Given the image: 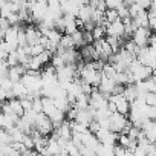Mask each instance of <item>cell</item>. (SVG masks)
Returning <instances> with one entry per match:
<instances>
[{"label":"cell","mask_w":156,"mask_h":156,"mask_svg":"<svg viewBox=\"0 0 156 156\" xmlns=\"http://www.w3.org/2000/svg\"><path fill=\"white\" fill-rule=\"evenodd\" d=\"M29 12L34 22L41 23L46 16H48V2L46 0H40V2H29Z\"/></svg>","instance_id":"cell-1"},{"label":"cell","mask_w":156,"mask_h":156,"mask_svg":"<svg viewBox=\"0 0 156 156\" xmlns=\"http://www.w3.org/2000/svg\"><path fill=\"white\" fill-rule=\"evenodd\" d=\"M35 130L40 132V133L44 135V136H49V135H52V132H54L55 129H54L52 121H51L44 113H38V115H37V119H35Z\"/></svg>","instance_id":"cell-2"},{"label":"cell","mask_w":156,"mask_h":156,"mask_svg":"<svg viewBox=\"0 0 156 156\" xmlns=\"http://www.w3.org/2000/svg\"><path fill=\"white\" fill-rule=\"evenodd\" d=\"M151 35H153V34L150 32L148 28H138V29L135 31L132 40L135 41V44H136L138 48H145V46H148V41H150V37H151Z\"/></svg>","instance_id":"cell-3"},{"label":"cell","mask_w":156,"mask_h":156,"mask_svg":"<svg viewBox=\"0 0 156 156\" xmlns=\"http://www.w3.org/2000/svg\"><path fill=\"white\" fill-rule=\"evenodd\" d=\"M127 122H129L127 116L122 115V113H119V112L110 115V130L115 132V133H118V135L122 133V130L127 126Z\"/></svg>","instance_id":"cell-4"},{"label":"cell","mask_w":156,"mask_h":156,"mask_svg":"<svg viewBox=\"0 0 156 156\" xmlns=\"http://www.w3.org/2000/svg\"><path fill=\"white\" fill-rule=\"evenodd\" d=\"M84 5H86L84 2H78V0H70V2H66V0H63V2H61V9H63V14H64V16L78 17V12H80V9H81Z\"/></svg>","instance_id":"cell-5"},{"label":"cell","mask_w":156,"mask_h":156,"mask_svg":"<svg viewBox=\"0 0 156 156\" xmlns=\"http://www.w3.org/2000/svg\"><path fill=\"white\" fill-rule=\"evenodd\" d=\"M109 101H112V103H115V104H116V109H118V112H119V113H122V115H129V113H130L132 104H130V101L124 97V94L112 95V97L109 98Z\"/></svg>","instance_id":"cell-6"},{"label":"cell","mask_w":156,"mask_h":156,"mask_svg":"<svg viewBox=\"0 0 156 156\" xmlns=\"http://www.w3.org/2000/svg\"><path fill=\"white\" fill-rule=\"evenodd\" d=\"M20 121V116H17L16 113H2L0 116V124H2L3 130L11 132L12 129L17 127V122Z\"/></svg>","instance_id":"cell-7"},{"label":"cell","mask_w":156,"mask_h":156,"mask_svg":"<svg viewBox=\"0 0 156 156\" xmlns=\"http://www.w3.org/2000/svg\"><path fill=\"white\" fill-rule=\"evenodd\" d=\"M94 46H95L97 52L100 54V58L104 60V61H106V60H110V57L113 55V49L110 48V44L107 43L106 38H104V40H100V41H95Z\"/></svg>","instance_id":"cell-8"},{"label":"cell","mask_w":156,"mask_h":156,"mask_svg":"<svg viewBox=\"0 0 156 156\" xmlns=\"http://www.w3.org/2000/svg\"><path fill=\"white\" fill-rule=\"evenodd\" d=\"M41 32L38 31L37 26L34 25H26V38H28V46H37L40 44V40H41Z\"/></svg>","instance_id":"cell-9"},{"label":"cell","mask_w":156,"mask_h":156,"mask_svg":"<svg viewBox=\"0 0 156 156\" xmlns=\"http://www.w3.org/2000/svg\"><path fill=\"white\" fill-rule=\"evenodd\" d=\"M107 37H116V38H121L122 35H126V26L122 23V20H118L115 23H110L107 28Z\"/></svg>","instance_id":"cell-10"},{"label":"cell","mask_w":156,"mask_h":156,"mask_svg":"<svg viewBox=\"0 0 156 156\" xmlns=\"http://www.w3.org/2000/svg\"><path fill=\"white\" fill-rule=\"evenodd\" d=\"M94 8L89 5V3H86L81 9H80V12H78V20H81L83 23H89V22H92V16H94Z\"/></svg>","instance_id":"cell-11"},{"label":"cell","mask_w":156,"mask_h":156,"mask_svg":"<svg viewBox=\"0 0 156 156\" xmlns=\"http://www.w3.org/2000/svg\"><path fill=\"white\" fill-rule=\"evenodd\" d=\"M12 95H14V98H17V100H25V98H28L29 92H28L26 86H25L22 81H19V83H14Z\"/></svg>","instance_id":"cell-12"},{"label":"cell","mask_w":156,"mask_h":156,"mask_svg":"<svg viewBox=\"0 0 156 156\" xmlns=\"http://www.w3.org/2000/svg\"><path fill=\"white\" fill-rule=\"evenodd\" d=\"M43 100V113L48 116V118H51L58 109H57V106H55V101L52 100V98H41Z\"/></svg>","instance_id":"cell-13"},{"label":"cell","mask_w":156,"mask_h":156,"mask_svg":"<svg viewBox=\"0 0 156 156\" xmlns=\"http://www.w3.org/2000/svg\"><path fill=\"white\" fill-rule=\"evenodd\" d=\"M8 103H9V107H11V112H12V113H16V115H17V116H20V118L25 115V109H23V106H22V101H20V100L14 98V100H9Z\"/></svg>","instance_id":"cell-14"},{"label":"cell","mask_w":156,"mask_h":156,"mask_svg":"<svg viewBox=\"0 0 156 156\" xmlns=\"http://www.w3.org/2000/svg\"><path fill=\"white\" fill-rule=\"evenodd\" d=\"M133 23H135V26H136V28H148V25H150L148 12H147V11H144L142 14H139L138 17H135V19H133Z\"/></svg>","instance_id":"cell-15"},{"label":"cell","mask_w":156,"mask_h":156,"mask_svg":"<svg viewBox=\"0 0 156 156\" xmlns=\"http://www.w3.org/2000/svg\"><path fill=\"white\" fill-rule=\"evenodd\" d=\"M124 97L130 101V104L135 101V100H138V90H136V86L135 84H127L126 87H124Z\"/></svg>","instance_id":"cell-16"},{"label":"cell","mask_w":156,"mask_h":156,"mask_svg":"<svg viewBox=\"0 0 156 156\" xmlns=\"http://www.w3.org/2000/svg\"><path fill=\"white\" fill-rule=\"evenodd\" d=\"M98 156H115V145H107V144H101L100 148L97 150Z\"/></svg>","instance_id":"cell-17"},{"label":"cell","mask_w":156,"mask_h":156,"mask_svg":"<svg viewBox=\"0 0 156 156\" xmlns=\"http://www.w3.org/2000/svg\"><path fill=\"white\" fill-rule=\"evenodd\" d=\"M122 49H126V51H127L130 55H133V57H138V54H139V49H141V48H138V46L135 44V41L130 38V40H127V41L124 43Z\"/></svg>","instance_id":"cell-18"},{"label":"cell","mask_w":156,"mask_h":156,"mask_svg":"<svg viewBox=\"0 0 156 156\" xmlns=\"http://www.w3.org/2000/svg\"><path fill=\"white\" fill-rule=\"evenodd\" d=\"M92 35H94L95 41H100V40H104L107 37V31L104 26H95V29L92 31Z\"/></svg>","instance_id":"cell-19"},{"label":"cell","mask_w":156,"mask_h":156,"mask_svg":"<svg viewBox=\"0 0 156 156\" xmlns=\"http://www.w3.org/2000/svg\"><path fill=\"white\" fill-rule=\"evenodd\" d=\"M41 63H40V60H38V57H32L31 58V61L28 63V66H26V69L28 70H32V72H40V69H41Z\"/></svg>","instance_id":"cell-20"},{"label":"cell","mask_w":156,"mask_h":156,"mask_svg":"<svg viewBox=\"0 0 156 156\" xmlns=\"http://www.w3.org/2000/svg\"><path fill=\"white\" fill-rule=\"evenodd\" d=\"M106 40H107V43L110 44V48L113 49V54H116V52H119L121 49V38H116V37H106Z\"/></svg>","instance_id":"cell-21"},{"label":"cell","mask_w":156,"mask_h":156,"mask_svg":"<svg viewBox=\"0 0 156 156\" xmlns=\"http://www.w3.org/2000/svg\"><path fill=\"white\" fill-rule=\"evenodd\" d=\"M9 133H11V136H12V144H14V142H23V139H25V136H26V133H23V132H22L20 129H17V127L12 129Z\"/></svg>","instance_id":"cell-22"},{"label":"cell","mask_w":156,"mask_h":156,"mask_svg":"<svg viewBox=\"0 0 156 156\" xmlns=\"http://www.w3.org/2000/svg\"><path fill=\"white\" fill-rule=\"evenodd\" d=\"M51 66H54V67L58 70V69H61V67L66 66V61H64V58H63L61 55H57V54H55V55L52 57V60H51Z\"/></svg>","instance_id":"cell-23"},{"label":"cell","mask_w":156,"mask_h":156,"mask_svg":"<svg viewBox=\"0 0 156 156\" xmlns=\"http://www.w3.org/2000/svg\"><path fill=\"white\" fill-rule=\"evenodd\" d=\"M72 37H73L75 46H81V48L86 46V43H84V31H81V29H80V31H76Z\"/></svg>","instance_id":"cell-24"},{"label":"cell","mask_w":156,"mask_h":156,"mask_svg":"<svg viewBox=\"0 0 156 156\" xmlns=\"http://www.w3.org/2000/svg\"><path fill=\"white\" fill-rule=\"evenodd\" d=\"M106 20H107L109 23H115V22H118V20H121V19H119V14H118V11L107 9V11H106Z\"/></svg>","instance_id":"cell-25"},{"label":"cell","mask_w":156,"mask_h":156,"mask_svg":"<svg viewBox=\"0 0 156 156\" xmlns=\"http://www.w3.org/2000/svg\"><path fill=\"white\" fill-rule=\"evenodd\" d=\"M0 144H8V145L12 144V136H11V133L8 130L0 132Z\"/></svg>","instance_id":"cell-26"},{"label":"cell","mask_w":156,"mask_h":156,"mask_svg":"<svg viewBox=\"0 0 156 156\" xmlns=\"http://www.w3.org/2000/svg\"><path fill=\"white\" fill-rule=\"evenodd\" d=\"M6 63L9 64V67H16V66L20 64V63H19V54H17V51H16V52H11V54L8 55Z\"/></svg>","instance_id":"cell-27"},{"label":"cell","mask_w":156,"mask_h":156,"mask_svg":"<svg viewBox=\"0 0 156 156\" xmlns=\"http://www.w3.org/2000/svg\"><path fill=\"white\" fill-rule=\"evenodd\" d=\"M32 110L35 113H43V100L41 98H35L32 101Z\"/></svg>","instance_id":"cell-28"},{"label":"cell","mask_w":156,"mask_h":156,"mask_svg":"<svg viewBox=\"0 0 156 156\" xmlns=\"http://www.w3.org/2000/svg\"><path fill=\"white\" fill-rule=\"evenodd\" d=\"M130 138H129V135H122V133H119V136H118V144L119 145H122L124 148H127L129 147V144H130Z\"/></svg>","instance_id":"cell-29"},{"label":"cell","mask_w":156,"mask_h":156,"mask_svg":"<svg viewBox=\"0 0 156 156\" xmlns=\"http://www.w3.org/2000/svg\"><path fill=\"white\" fill-rule=\"evenodd\" d=\"M121 5H122V2H119V0H109V2H106L107 9H113V11H116Z\"/></svg>","instance_id":"cell-30"},{"label":"cell","mask_w":156,"mask_h":156,"mask_svg":"<svg viewBox=\"0 0 156 156\" xmlns=\"http://www.w3.org/2000/svg\"><path fill=\"white\" fill-rule=\"evenodd\" d=\"M20 101H22V106H23V109H25V113L32 110V101H34V100L25 98V100H20Z\"/></svg>","instance_id":"cell-31"},{"label":"cell","mask_w":156,"mask_h":156,"mask_svg":"<svg viewBox=\"0 0 156 156\" xmlns=\"http://www.w3.org/2000/svg\"><path fill=\"white\" fill-rule=\"evenodd\" d=\"M147 119H151V121H154L156 119V106H148V109H147Z\"/></svg>","instance_id":"cell-32"},{"label":"cell","mask_w":156,"mask_h":156,"mask_svg":"<svg viewBox=\"0 0 156 156\" xmlns=\"http://www.w3.org/2000/svg\"><path fill=\"white\" fill-rule=\"evenodd\" d=\"M78 150H80V153H81L83 156H94V154H95V151H94L92 148L86 147V145H81V147H78Z\"/></svg>","instance_id":"cell-33"},{"label":"cell","mask_w":156,"mask_h":156,"mask_svg":"<svg viewBox=\"0 0 156 156\" xmlns=\"http://www.w3.org/2000/svg\"><path fill=\"white\" fill-rule=\"evenodd\" d=\"M145 103H147L148 106H156V95L151 94V92H148V94L145 95Z\"/></svg>","instance_id":"cell-34"},{"label":"cell","mask_w":156,"mask_h":156,"mask_svg":"<svg viewBox=\"0 0 156 156\" xmlns=\"http://www.w3.org/2000/svg\"><path fill=\"white\" fill-rule=\"evenodd\" d=\"M136 3H138L139 8L144 9V11H148V9L151 8V2H148V0H141V2H136Z\"/></svg>","instance_id":"cell-35"},{"label":"cell","mask_w":156,"mask_h":156,"mask_svg":"<svg viewBox=\"0 0 156 156\" xmlns=\"http://www.w3.org/2000/svg\"><path fill=\"white\" fill-rule=\"evenodd\" d=\"M148 20H150L148 29H151V31H153V34H156V16H153V17H148Z\"/></svg>","instance_id":"cell-36"},{"label":"cell","mask_w":156,"mask_h":156,"mask_svg":"<svg viewBox=\"0 0 156 156\" xmlns=\"http://www.w3.org/2000/svg\"><path fill=\"white\" fill-rule=\"evenodd\" d=\"M147 156H156V144H150L147 150Z\"/></svg>","instance_id":"cell-37"},{"label":"cell","mask_w":156,"mask_h":156,"mask_svg":"<svg viewBox=\"0 0 156 156\" xmlns=\"http://www.w3.org/2000/svg\"><path fill=\"white\" fill-rule=\"evenodd\" d=\"M154 126H156V119H154Z\"/></svg>","instance_id":"cell-38"}]
</instances>
